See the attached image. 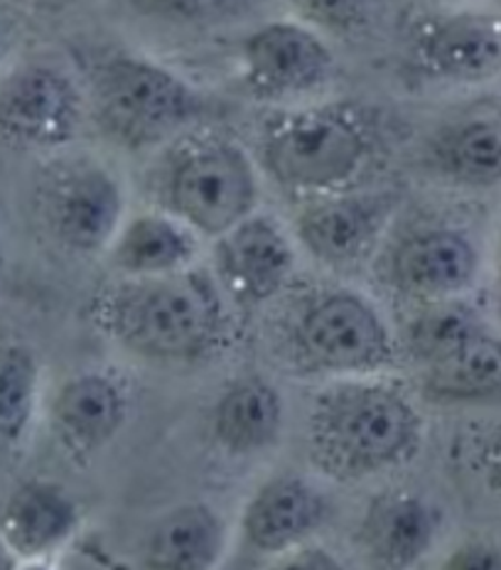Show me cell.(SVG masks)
<instances>
[{
	"label": "cell",
	"mask_w": 501,
	"mask_h": 570,
	"mask_svg": "<svg viewBox=\"0 0 501 570\" xmlns=\"http://www.w3.org/2000/svg\"><path fill=\"white\" fill-rule=\"evenodd\" d=\"M421 415L401 391L350 384L330 391L313 413V448L332 474L362 478L411 455Z\"/></svg>",
	"instance_id": "obj_1"
},
{
	"label": "cell",
	"mask_w": 501,
	"mask_h": 570,
	"mask_svg": "<svg viewBox=\"0 0 501 570\" xmlns=\"http://www.w3.org/2000/svg\"><path fill=\"white\" fill-rule=\"evenodd\" d=\"M101 323L111 335L150 360H193L217 330V303L207 285L185 273L136 276L101 303Z\"/></svg>",
	"instance_id": "obj_2"
},
{
	"label": "cell",
	"mask_w": 501,
	"mask_h": 570,
	"mask_svg": "<svg viewBox=\"0 0 501 570\" xmlns=\"http://www.w3.org/2000/svg\"><path fill=\"white\" fill-rule=\"evenodd\" d=\"M266 170L285 187L332 189L362 170L369 140L360 124L334 109H307L283 116L264 138Z\"/></svg>",
	"instance_id": "obj_3"
},
{
	"label": "cell",
	"mask_w": 501,
	"mask_h": 570,
	"mask_svg": "<svg viewBox=\"0 0 501 570\" xmlns=\"http://www.w3.org/2000/svg\"><path fill=\"white\" fill-rule=\"evenodd\" d=\"M106 118L128 136H158L195 118L199 99L185 79L148 59L114 57L97 75Z\"/></svg>",
	"instance_id": "obj_4"
},
{
	"label": "cell",
	"mask_w": 501,
	"mask_h": 570,
	"mask_svg": "<svg viewBox=\"0 0 501 570\" xmlns=\"http://www.w3.org/2000/svg\"><path fill=\"white\" fill-rule=\"evenodd\" d=\"M170 202L187 227L224 236L250 217L256 177L242 150L232 146L197 148L175 168Z\"/></svg>",
	"instance_id": "obj_5"
},
{
	"label": "cell",
	"mask_w": 501,
	"mask_h": 570,
	"mask_svg": "<svg viewBox=\"0 0 501 570\" xmlns=\"http://www.w3.org/2000/svg\"><path fill=\"white\" fill-rule=\"evenodd\" d=\"M124 197L116 177L94 163H75L42 187V214L55 239L75 254H97L116 239Z\"/></svg>",
	"instance_id": "obj_6"
},
{
	"label": "cell",
	"mask_w": 501,
	"mask_h": 570,
	"mask_svg": "<svg viewBox=\"0 0 501 570\" xmlns=\"http://www.w3.org/2000/svg\"><path fill=\"white\" fill-rule=\"evenodd\" d=\"M79 121V94L55 67H22L0 87V142L10 148H57L75 138Z\"/></svg>",
	"instance_id": "obj_7"
},
{
	"label": "cell",
	"mask_w": 501,
	"mask_h": 570,
	"mask_svg": "<svg viewBox=\"0 0 501 570\" xmlns=\"http://www.w3.org/2000/svg\"><path fill=\"white\" fill-rule=\"evenodd\" d=\"M297 342L310 362L330 372H369L391 356L384 320L352 293H332L310 307Z\"/></svg>",
	"instance_id": "obj_8"
},
{
	"label": "cell",
	"mask_w": 501,
	"mask_h": 570,
	"mask_svg": "<svg viewBox=\"0 0 501 570\" xmlns=\"http://www.w3.org/2000/svg\"><path fill=\"white\" fill-rule=\"evenodd\" d=\"M248 85L271 99L297 97L325 85L332 52L313 30L295 22H271L244 42Z\"/></svg>",
	"instance_id": "obj_9"
},
{
	"label": "cell",
	"mask_w": 501,
	"mask_h": 570,
	"mask_svg": "<svg viewBox=\"0 0 501 570\" xmlns=\"http://www.w3.org/2000/svg\"><path fill=\"white\" fill-rule=\"evenodd\" d=\"M415 59L425 75L445 81H482L501 71V18L452 13L418 30Z\"/></svg>",
	"instance_id": "obj_10"
},
{
	"label": "cell",
	"mask_w": 501,
	"mask_h": 570,
	"mask_svg": "<svg viewBox=\"0 0 501 570\" xmlns=\"http://www.w3.org/2000/svg\"><path fill=\"white\" fill-rule=\"evenodd\" d=\"M219 266L236 293L266 301L288 281L293 248L271 219L246 217L222 236Z\"/></svg>",
	"instance_id": "obj_11"
},
{
	"label": "cell",
	"mask_w": 501,
	"mask_h": 570,
	"mask_svg": "<svg viewBox=\"0 0 501 570\" xmlns=\"http://www.w3.org/2000/svg\"><path fill=\"white\" fill-rule=\"evenodd\" d=\"M477 271L472 244L458 232L435 229L405 242L393 258V276L405 293L448 298L468 288Z\"/></svg>",
	"instance_id": "obj_12"
},
{
	"label": "cell",
	"mask_w": 501,
	"mask_h": 570,
	"mask_svg": "<svg viewBox=\"0 0 501 570\" xmlns=\"http://www.w3.org/2000/svg\"><path fill=\"white\" fill-rule=\"evenodd\" d=\"M325 499L313 484L301 478L273 480L248 507L246 539L264 553L288 551L320 524Z\"/></svg>",
	"instance_id": "obj_13"
},
{
	"label": "cell",
	"mask_w": 501,
	"mask_h": 570,
	"mask_svg": "<svg viewBox=\"0 0 501 570\" xmlns=\"http://www.w3.org/2000/svg\"><path fill=\"white\" fill-rule=\"evenodd\" d=\"M77 529V507L55 484L32 482L8 499L0 514V537L20 556H42L65 543Z\"/></svg>",
	"instance_id": "obj_14"
},
{
	"label": "cell",
	"mask_w": 501,
	"mask_h": 570,
	"mask_svg": "<svg viewBox=\"0 0 501 570\" xmlns=\"http://www.w3.org/2000/svg\"><path fill=\"white\" fill-rule=\"evenodd\" d=\"M52 413L57 431L71 448L97 450L124 425L126 396L114 379L84 374L59 391Z\"/></svg>",
	"instance_id": "obj_15"
},
{
	"label": "cell",
	"mask_w": 501,
	"mask_h": 570,
	"mask_svg": "<svg viewBox=\"0 0 501 570\" xmlns=\"http://www.w3.org/2000/svg\"><path fill=\"white\" fill-rule=\"evenodd\" d=\"M224 546L219 517L202 504L175 509L146 543V563L165 570H199L217 563Z\"/></svg>",
	"instance_id": "obj_16"
},
{
	"label": "cell",
	"mask_w": 501,
	"mask_h": 570,
	"mask_svg": "<svg viewBox=\"0 0 501 570\" xmlns=\"http://www.w3.org/2000/svg\"><path fill=\"white\" fill-rule=\"evenodd\" d=\"M374 209L360 199H330L307 207L297 219V236L327 264H350L372 244Z\"/></svg>",
	"instance_id": "obj_17"
},
{
	"label": "cell",
	"mask_w": 501,
	"mask_h": 570,
	"mask_svg": "<svg viewBox=\"0 0 501 570\" xmlns=\"http://www.w3.org/2000/svg\"><path fill=\"white\" fill-rule=\"evenodd\" d=\"M281 421L283 403L278 391L261 382H246L222 396L214 413V433L229 453L248 455L276 441Z\"/></svg>",
	"instance_id": "obj_18"
},
{
	"label": "cell",
	"mask_w": 501,
	"mask_h": 570,
	"mask_svg": "<svg viewBox=\"0 0 501 570\" xmlns=\"http://www.w3.org/2000/svg\"><path fill=\"white\" fill-rule=\"evenodd\" d=\"M433 529V517L421 499L386 497L366 519V543L384 566L405 568L431 549Z\"/></svg>",
	"instance_id": "obj_19"
},
{
	"label": "cell",
	"mask_w": 501,
	"mask_h": 570,
	"mask_svg": "<svg viewBox=\"0 0 501 570\" xmlns=\"http://www.w3.org/2000/svg\"><path fill=\"white\" fill-rule=\"evenodd\" d=\"M195 254V239L165 217H138L114 242V261L128 276H160L180 271Z\"/></svg>",
	"instance_id": "obj_20"
},
{
	"label": "cell",
	"mask_w": 501,
	"mask_h": 570,
	"mask_svg": "<svg viewBox=\"0 0 501 570\" xmlns=\"http://www.w3.org/2000/svg\"><path fill=\"white\" fill-rule=\"evenodd\" d=\"M431 386L452 401L501 399V342L480 330L431 364Z\"/></svg>",
	"instance_id": "obj_21"
},
{
	"label": "cell",
	"mask_w": 501,
	"mask_h": 570,
	"mask_svg": "<svg viewBox=\"0 0 501 570\" xmlns=\"http://www.w3.org/2000/svg\"><path fill=\"white\" fill-rule=\"evenodd\" d=\"M438 160L455 180L474 187L501 183V121L468 118L438 140Z\"/></svg>",
	"instance_id": "obj_22"
},
{
	"label": "cell",
	"mask_w": 501,
	"mask_h": 570,
	"mask_svg": "<svg viewBox=\"0 0 501 570\" xmlns=\"http://www.w3.org/2000/svg\"><path fill=\"white\" fill-rule=\"evenodd\" d=\"M38 362L20 344H0V438L18 441L38 401Z\"/></svg>",
	"instance_id": "obj_23"
},
{
	"label": "cell",
	"mask_w": 501,
	"mask_h": 570,
	"mask_svg": "<svg viewBox=\"0 0 501 570\" xmlns=\"http://www.w3.org/2000/svg\"><path fill=\"white\" fill-rule=\"evenodd\" d=\"M474 332L477 327L468 315L440 307V311H431L415 320L411 327V347L423 362L435 364L452 350H458Z\"/></svg>",
	"instance_id": "obj_24"
},
{
	"label": "cell",
	"mask_w": 501,
	"mask_h": 570,
	"mask_svg": "<svg viewBox=\"0 0 501 570\" xmlns=\"http://www.w3.org/2000/svg\"><path fill=\"white\" fill-rule=\"evenodd\" d=\"M295 3L303 16L317 26L334 32H350L362 26L372 0H295Z\"/></svg>",
	"instance_id": "obj_25"
},
{
	"label": "cell",
	"mask_w": 501,
	"mask_h": 570,
	"mask_svg": "<svg viewBox=\"0 0 501 570\" xmlns=\"http://www.w3.org/2000/svg\"><path fill=\"white\" fill-rule=\"evenodd\" d=\"M136 6L155 18L193 22L209 16L212 8L219 6V0H136Z\"/></svg>",
	"instance_id": "obj_26"
},
{
	"label": "cell",
	"mask_w": 501,
	"mask_h": 570,
	"mask_svg": "<svg viewBox=\"0 0 501 570\" xmlns=\"http://www.w3.org/2000/svg\"><path fill=\"white\" fill-rule=\"evenodd\" d=\"M480 468L484 472L489 487H492V490H497V492H501V428H497L494 433H489L484 438Z\"/></svg>",
	"instance_id": "obj_27"
},
{
	"label": "cell",
	"mask_w": 501,
	"mask_h": 570,
	"mask_svg": "<svg viewBox=\"0 0 501 570\" xmlns=\"http://www.w3.org/2000/svg\"><path fill=\"white\" fill-rule=\"evenodd\" d=\"M450 566H458V568H497L499 558L492 551L480 549V546H470V549H464V551L452 556Z\"/></svg>",
	"instance_id": "obj_28"
},
{
	"label": "cell",
	"mask_w": 501,
	"mask_h": 570,
	"mask_svg": "<svg viewBox=\"0 0 501 570\" xmlns=\"http://www.w3.org/2000/svg\"><path fill=\"white\" fill-rule=\"evenodd\" d=\"M8 50H10L8 35H6V30H3V28H0V67H3V62H6V57H8Z\"/></svg>",
	"instance_id": "obj_29"
},
{
	"label": "cell",
	"mask_w": 501,
	"mask_h": 570,
	"mask_svg": "<svg viewBox=\"0 0 501 570\" xmlns=\"http://www.w3.org/2000/svg\"><path fill=\"white\" fill-rule=\"evenodd\" d=\"M10 3H18V6H45V3H52V0H10Z\"/></svg>",
	"instance_id": "obj_30"
}]
</instances>
